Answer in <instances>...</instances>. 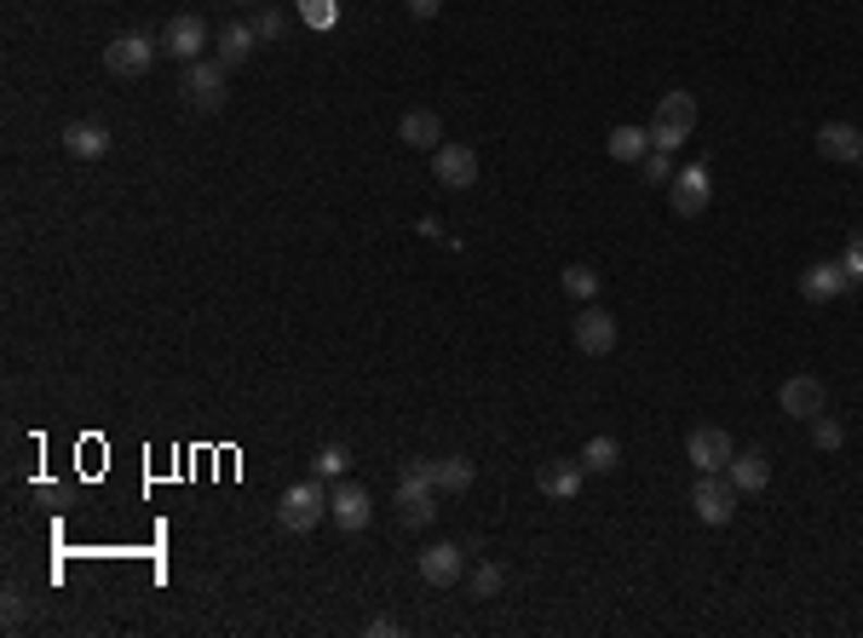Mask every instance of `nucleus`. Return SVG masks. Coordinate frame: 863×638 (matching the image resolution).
I'll list each match as a JSON object with an SVG mask.
<instances>
[{"instance_id":"412c9836","label":"nucleus","mask_w":863,"mask_h":638,"mask_svg":"<svg viewBox=\"0 0 863 638\" xmlns=\"http://www.w3.org/2000/svg\"><path fill=\"white\" fill-rule=\"evenodd\" d=\"M415 495H437V461H409L397 477V501H415Z\"/></svg>"},{"instance_id":"ddd939ff","label":"nucleus","mask_w":863,"mask_h":638,"mask_svg":"<svg viewBox=\"0 0 863 638\" xmlns=\"http://www.w3.org/2000/svg\"><path fill=\"white\" fill-rule=\"evenodd\" d=\"M581 477H588V466H581V461H541L535 484H541V495H553V501H576Z\"/></svg>"},{"instance_id":"4468645a","label":"nucleus","mask_w":863,"mask_h":638,"mask_svg":"<svg viewBox=\"0 0 863 638\" xmlns=\"http://www.w3.org/2000/svg\"><path fill=\"white\" fill-rule=\"evenodd\" d=\"M858 150H863V133L852 122H823L817 127V155L823 162H858Z\"/></svg>"},{"instance_id":"9d476101","label":"nucleus","mask_w":863,"mask_h":638,"mask_svg":"<svg viewBox=\"0 0 863 638\" xmlns=\"http://www.w3.org/2000/svg\"><path fill=\"white\" fill-rule=\"evenodd\" d=\"M420 581H427V587H455V581H467V547H455V541L427 547V552H420Z\"/></svg>"},{"instance_id":"72a5a7b5","label":"nucleus","mask_w":863,"mask_h":638,"mask_svg":"<svg viewBox=\"0 0 863 638\" xmlns=\"http://www.w3.org/2000/svg\"><path fill=\"white\" fill-rule=\"evenodd\" d=\"M686 138H691V133H679V127H668V122H651V150H668V155H674Z\"/></svg>"},{"instance_id":"5701e85b","label":"nucleus","mask_w":863,"mask_h":638,"mask_svg":"<svg viewBox=\"0 0 863 638\" xmlns=\"http://www.w3.org/2000/svg\"><path fill=\"white\" fill-rule=\"evenodd\" d=\"M656 122H668V127H679V133H691L696 127V98L691 92H668L656 104Z\"/></svg>"},{"instance_id":"f8f14e48","label":"nucleus","mask_w":863,"mask_h":638,"mask_svg":"<svg viewBox=\"0 0 863 638\" xmlns=\"http://www.w3.org/2000/svg\"><path fill=\"white\" fill-rule=\"evenodd\" d=\"M329 517L346 535H357V529H369V517H374V501H369V489L363 484H340L334 495H329Z\"/></svg>"},{"instance_id":"7c9ffc66","label":"nucleus","mask_w":863,"mask_h":638,"mask_svg":"<svg viewBox=\"0 0 863 638\" xmlns=\"http://www.w3.org/2000/svg\"><path fill=\"white\" fill-rule=\"evenodd\" d=\"M299 17H306L311 29H334L340 24V7H334V0H299Z\"/></svg>"},{"instance_id":"c756f323","label":"nucleus","mask_w":863,"mask_h":638,"mask_svg":"<svg viewBox=\"0 0 863 638\" xmlns=\"http://www.w3.org/2000/svg\"><path fill=\"white\" fill-rule=\"evenodd\" d=\"M639 173H645V185H674V173H679V167H674V155H668V150H651L645 162H639Z\"/></svg>"},{"instance_id":"58836bf2","label":"nucleus","mask_w":863,"mask_h":638,"mask_svg":"<svg viewBox=\"0 0 863 638\" xmlns=\"http://www.w3.org/2000/svg\"><path fill=\"white\" fill-rule=\"evenodd\" d=\"M236 7H254V0H236Z\"/></svg>"},{"instance_id":"c9c22d12","label":"nucleus","mask_w":863,"mask_h":638,"mask_svg":"<svg viewBox=\"0 0 863 638\" xmlns=\"http://www.w3.org/2000/svg\"><path fill=\"white\" fill-rule=\"evenodd\" d=\"M392 633H404V622H392V615H374L369 622V638H392Z\"/></svg>"},{"instance_id":"6ab92c4d","label":"nucleus","mask_w":863,"mask_h":638,"mask_svg":"<svg viewBox=\"0 0 863 638\" xmlns=\"http://www.w3.org/2000/svg\"><path fill=\"white\" fill-rule=\"evenodd\" d=\"M726 477H731L737 495H760V489L772 484V461H766V454H754V449H749V454H731Z\"/></svg>"},{"instance_id":"f704fd0d","label":"nucleus","mask_w":863,"mask_h":638,"mask_svg":"<svg viewBox=\"0 0 863 638\" xmlns=\"http://www.w3.org/2000/svg\"><path fill=\"white\" fill-rule=\"evenodd\" d=\"M840 265H847V276H852V283H863V236H852V242H847V253H840Z\"/></svg>"},{"instance_id":"39448f33","label":"nucleus","mask_w":863,"mask_h":638,"mask_svg":"<svg viewBox=\"0 0 863 638\" xmlns=\"http://www.w3.org/2000/svg\"><path fill=\"white\" fill-rule=\"evenodd\" d=\"M208 47H213V35H208V24H202L196 12L168 17V29H162V52H173L178 64H196V58H208Z\"/></svg>"},{"instance_id":"b1692460","label":"nucleus","mask_w":863,"mask_h":638,"mask_svg":"<svg viewBox=\"0 0 863 638\" xmlns=\"http://www.w3.org/2000/svg\"><path fill=\"white\" fill-rule=\"evenodd\" d=\"M581 466H588V472H616V466H621V443H616V437H605V431L588 437V449H581Z\"/></svg>"},{"instance_id":"cd10ccee","label":"nucleus","mask_w":863,"mask_h":638,"mask_svg":"<svg viewBox=\"0 0 863 638\" xmlns=\"http://www.w3.org/2000/svg\"><path fill=\"white\" fill-rule=\"evenodd\" d=\"M397 517H404V529H427L437 517V495H415V501H397Z\"/></svg>"},{"instance_id":"4be33fe9","label":"nucleus","mask_w":863,"mask_h":638,"mask_svg":"<svg viewBox=\"0 0 863 638\" xmlns=\"http://www.w3.org/2000/svg\"><path fill=\"white\" fill-rule=\"evenodd\" d=\"M472 461L467 454H449V461H437V495H467L472 489Z\"/></svg>"},{"instance_id":"aec40b11","label":"nucleus","mask_w":863,"mask_h":638,"mask_svg":"<svg viewBox=\"0 0 863 638\" xmlns=\"http://www.w3.org/2000/svg\"><path fill=\"white\" fill-rule=\"evenodd\" d=\"M605 150L616 155V162H628V167H639L651 155V127H611V138H605Z\"/></svg>"},{"instance_id":"f3484780","label":"nucleus","mask_w":863,"mask_h":638,"mask_svg":"<svg viewBox=\"0 0 863 638\" xmlns=\"http://www.w3.org/2000/svg\"><path fill=\"white\" fill-rule=\"evenodd\" d=\"M397 138H404L409 150H437L444 145V122H437V110H404Z\"/></svg>"},{"instance_id":"20e7f679","label":"nucleus","mask_w":863,"mask_h":638,"mask_svg":"<svg viewBox=\"0 0 863 638\" xmlns=\"http://www.w3.org/2000/svg\"><path fill=\"white\" fill-rule=\"evenodd\" d=\"M668 202H674L679 218H702V213H708V202H714V178H708V167H702V162L679 167L674 185H668Z\"/></svg>"},{"instance_id":"0eeeda50","label":"nucleus","mask_w":863,"mask_h":638,"mask_svg":"<svg viewBox=\"0 0 863 638\" xmlns=\"http://www.w3.org/2000/svg\"><path fill=\"white\" fill-rule=\"evenodd\" d=\"M178 92H185L196 110H225V64H219V58H196V64H185V87Z\"/></svg>"},{"instance_id":"473e14b6","label":"nucleus","mask_w":863,"mask_h":638,"mask_svg":"<svg viewBox=\"0 0 863 638\" xmlns=\"http://www.w3.org/2000/svg\"><path fill=\"white\" fill-rule=\"evenodd\" d=\"M0 610H7V627L17 633V627H24V615H29V592L24 587H7V604H0Z\"/></svg>"},{"instance_id":"2f4dec72","label":"nucleus","mask_w":863,"mask_h":638,"mask_svg":"<svg viewBox=\"0 0 863 638\" xmlns=\"http://www.w3.org/2000/svg\"><path fill=\"white\" fill-rule=\"evenodd\" d=\"M248 24H254V35H259V47H266V41H283V12H276V7H259Z\"/></svg>"},{"instance_id":"f257e3e1","label":"nucleus","mask_w":863,"mask_h":638,"mask_svg":"<svg viewBox=\"0 0 863 638\" xmlns=\"http://www.w3.org/2000/svg\"><path fill=\"white\" fill-rule=\"evenodd\" d=\"M323 517H329V489H323V477H317V472L276 501V524H283L288 535H311Z\"/></svg>"},{"instance_id":"393cba45","label":"nucleus","mask_w":863,"mask_h":638,"mask_svg":"<svg viewBox=\"0 0 863 638\" xmlns=\"http://www.w3.org/2000/svg\"><path fill=\"white\" fill-rule=\"evenodd\" d=\"M558 283H565V293H570V299L593 305V293H599V271H593V265H565V276H558Z\"/></svg>"},{"instance_id":"6e6552de","label":"nucleus","mask_w":863,"mask_h":638,"mask_svg":"<svg viewBox=\"0 0 863 638\" xmlns=\"http://www.w3.org/2000/svg\"><path fill=\"white\" fill-rule=\"evenodd\" d=\"M731 454H737V443H731L726 426H696V431L686 437V461H691L696 472H726Z\"/></svg>"},{"instance_id":"2eb2a0df","label":"nucleus","mask_w":863,"mask_h":638,"mask_svg":"<svg viewBox=\"0 0 863 638\" xmlns=\"http://www.w3.org/2000/svg\"><path fill=\"white\" fill-rule=\"evenodd\" d=\"M110 145H115V138L98 127V122H70V127H64V150L75 155V162H104Z\"/></svg>"},{"instance_id":"9b49d317","label":"nucleus","mask_w":863,"mask_h":638,"mask_svg":"<svg viewBox=\"0 0 863 638\" xmlns=\"http://www.w3.org/2000/svg\"><path fill=\"white\" fill-rule=\"evenodd\" d=\"M432 173H437V185H449V190H472L478 185V150L472 145H437Z\"/></svg>"},{"instance_id":"dca6fc26","label":"nucleus","mask_w":863,"mask_h":638,"mask_svg":"<svg viewBox=\"0 0 863 638\" xmlns=\"http://www.w3.org/2000/svg\"><path fill=\"white\" fill-rule=\"evenodd\" d=\"M852 288L847 265H806V276H800V293L812 299V305H829V299H840Z\"/></svg>"},{"instance_id":"7ed1b4c3","label":"nucleus","mask_w":863,"mask_h":638,"mask_svg":"<svg viewBox=\"0 0 863 638\" xmlns=\"http://www.w3.org/2000/svg\"><path fill=\"white\" fill-rule=\"evenodd\" d=\"M691 512L702 517V524H731V512H737V489H731V477H719V472H696V484H691Z\"/></svg>"},{"instance_id":"a211bd4d","label":"nucleus","mask_w":863,"mask_h":638,"mask_svg":"<svg viewBox=\"0 0 863 638\" xmlns=\"http://www.w3.org/2000/svg\"><path fill=\"white\" fill-rule=\"evenodd\" d=\"M254 47H259V35H254V24H225L213 35V58L225 70H236V64H248L254 58Z\"/></svg>"},{"instance_id":"4c0bfd02","label":"nucleus","mask_w":863,"mask_h":638,"mask_svg":"<svg viewBox=\"0 0 863 638\" xmlns=\"http://www.w3.org/2000/svg\"><path fill=\"white\" fill-rule=\"evenodd\" d=\"M858 173H863V150H858Z\"/></svg>"},{"instance_id":"a878e982","label":"nucleus","mask_w":863,"mask_h":638,"mask_svg":"<svg viewBox=\"0 0 863 638\" xmlns=\"http://www.w3.org/2000/svg\"><path fill=\"white\" fill-rule=\"evenodd\" d=\"M806 426H812V449H823V454H835L840 443H847V426H840L835 414H812Z\"/></svg>"},{"instance_id":"423d86ee","label":"nucleus","mask_w":863,"mask_h":638,"mask_svg":"<svg viewBox=\"0 0 863 638\" xmlns=\"http://www.w3.org/2000/svg\"><path fill=\"white\" fill-rule=\"evenodd\" d=\"M570 340H576V351H588V356H611L616 351V316L605 305H581L576 323H570Z\"/></svg>"},{"instance_id":"c85d7f7f","label":"nucleus","mask_w":863,"mask_h":638,"mask_svg":"<svg viewBox=\"0 0 863 638\" xmlns=\"http://www.w3.org/2000/svg\"><path fill=\"white\" fill-rule=\"evenodd\" d=\"M346 466H352L346 443H323V449H317V461H311V472H317V477H340Z\"/></svg>"},{"instance_id":"bb28decb","label":"nucleus","mask_w":863,"mask_h":638,"mask_svg":"<svg viewBox=\"0 0 863 638\" xmlns=\"http://www.w3.org/2000/svg\"><path fill=\"white\" fill-rule=\"evenodd\" d=\"M501 587H507V570H501L495 558H490V564H478V570L467 575V592H472V598H495Z\"/></svg>"},{"instance_id":"e433bc0d","label":"nucleus","mask_w":863,"mask_h":638,"mask_svg":"<svg viewBox=\"0 0 863 638\" xmlns=\"http://www.w3.org/2000/svg\"><path fill=\"white\" fill-rule=\"evenodd\" d=\"M409 7V17H420V24H427V17H437V7H444V0H404Z\"/></svg>"},{"instance_id":"1a4fd4ad","label":"nucleus","mask_w":863,"mask_h":638,"mask_svg":"<svg viewBox=\"0 0 863 638\" xmlns=\"http://www.w3.org/2000/svg\"><path fill=\"white\" fill-rule=\"evenodd\" d=\"M777 409L794 414V421H812V414L829 409V386H823L817 374H789L782 391H777Z\"/></svg>"},{"instance_id":"f03ea898","label":"nucleus","mask_w":863,"mask_h":638,"mask_svg":"<svg viewBox=\"0 0 863 638\" xmlns=\"http://www.w3.org/2000/svg\"><path fill=\"white\" fill-rule=\"evenodd\" d=\"M156 52H162V41H150V35L127 29V35H115V41L104 47V70L122 75V82H138V75L156 64Z\"/></svg>"}]
</instances>
